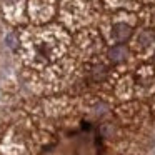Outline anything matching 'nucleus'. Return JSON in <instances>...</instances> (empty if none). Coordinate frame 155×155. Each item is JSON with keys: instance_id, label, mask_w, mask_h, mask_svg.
Returning a JSON list of instances; mask_svg holds the SVG:
<instances>
[{"instance_id": "obj_1", "label": "nucleus", "mask_w": 155, "mask_h": 155, "mask_svg": "<svg viewBox=\"0 0 155 155\" xmlns=\"http://www.w3.org/2000/svg\"><path fill=\"white\" fill-rule=\"evenodd\" d=\"M132 35V25L128 24H124V22H120V24H115L114 28H112V37H114V40L117 42H125L128 40Z\"/></svg>"}, {"instance_id": "obj_2", "label": "nucleus", "mask_w": 155, "mask_h": 155, "mask_svg": "<svg viewBox=\"0 0 155 155\" xmlns=\"http://www.w3.org/2000/svg\"><path fill=\"white\" fill-rule=\"evenodd\" d=\"M128 52L125 47H122V45H117V47H114L110 52H108V57H110L112 62H115V64H120V62H125V58H127Z\"/></svg>"}, {"instance_id": "obj_3", "label": "nucleus", "mask_w": 155, "mask_h": 155, "mask_svg": "<svg viewBox=\"0 0 155 155\" xmlns=\"http://www.w3.org/2000/svg\"><path fill=\"white\" fill-rule=\"evenodd\" d=\"M153 38H155V35L152 34L150 30H142L140 34H138V45H140L142 48H148V47H152L153 45Z\"/></svg>"}, {"instance_id": "obj_4", "label": "nucleus", "mask_w": 155, "mask_h": 155, "mask_svg": "<svg viewBox=\"0 0 155 155\" xmlns=\"http://www.w3.org/2000/svg\"><path fill=\"white\" fill-rule=\"evenodd\" d=\"M108 74V68L105 67L104 64H98L94 67V70H92V77L95 78V80H104L105 77H107Z\"/></svg>"}]
</instances>
